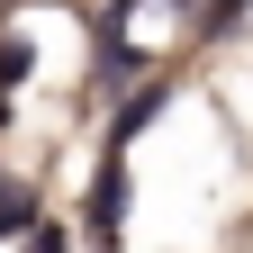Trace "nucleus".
<instances>
[{
  "instance_id": "f257e3e1",
  "label": "nucleus",
  "mask_w": 253,
  "mask_h": 253,
  "mask_svg": "<svg viewBox=\"0 0 253 253\" xmlns=\"http://www.w3.org/2000/svg\"><path fill=\"white\" fill-rule=\"evenodd\" d=\"M118 226H126V163H109L100 181H90V208H82V235L90 244H118Z\"/></svg>"
},
{
  "instance_id": "f03ea898",
  "label": "nucleus",
  "mask_w": 253,
  "mask_h": 253,
  "mask_svg": "<svg viewBox=\"0 0 253 253\" xmlns=\"http://www.w3.org/2000/svg\"><path fill=\"white\" fill-rule=\"evenodd\" d=\"M154 109H163V90H136V100H126V118H118V136H136V126H145Z\"/></svg>"
},
{
  "instance_id": "7ed1b4c3",
  "label": "nucleus",
  "mask_w": 253,
  "mask_h": 253,
  "mask_svg": "<svg viewBox=\"0 0 253 253\" xmlns=\"http://www.w3.org/2000/svg\"><path fill=\"white\" fill-rule=\"evenodd\" d=\"M27 253H73V235H63V226H37V235H27Z\"/></svg>"
},
{
  "instance_id": "20e7f679",
  "label": "nucleus",
  "mask_w": 253,
  "mask_h": 253,
  "mask_svg": "<svg viewBox=\"0 0 253 253\" xmlns=\"http://www.w3.org/2000/svg\"><path fill=\"white\" fill-rule=\"evenodd\" d=\"M244 9H253V0H208V27H235Z\"/></svg>"
},
{
  "instance_id": "39448f33",
  "label": "nucleus",
  "mask_w": 253,
  "mask_h": 253,
  "mask_svg": "<svg viewBox=\"0 0 253 253\" xmlns=\"http://www.w3.org/2000/svg\"><path fill=\"white\" fill-rule=\"evenodd\" d=\"M18 217H27V199H9V190H0V235H18Z\"/></svg>"
}]
</instances>
